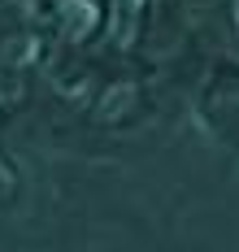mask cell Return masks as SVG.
Masks as SVG:
<instances>
[{"mask_svg":"<svg viewBox=\"0 0 239 252\" xmlns=\"http://www.w3.org/2000/svg\"><path fill=\"white\" fill-rule=\"evenodd\" d=\"M135 13H139V0H118V35H122V39H131Z\"/></svg>","mask_w":239,"mask_h":252,"instance_id":"7a4b0ae2","label":"cell"},{"mask_svg":"<svg viewBox=\"0 0 239 252\" xmlns=\"http://www.w3.org/2000/svg\"><path fill=\"white\" fill-rule=\"evenodd\" d=\"M61 22H65L70 39H83L96 26V4L91 0H61Z\"/></svg>","mask_w":239,"mask_h":252,"instance_id":"6da1fadb","label":"cell"}]
</instances>
